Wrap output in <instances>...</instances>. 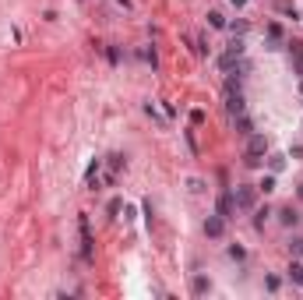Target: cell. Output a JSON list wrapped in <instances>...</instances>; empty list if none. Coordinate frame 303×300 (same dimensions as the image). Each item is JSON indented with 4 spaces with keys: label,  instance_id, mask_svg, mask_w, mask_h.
<instances>
[{
    "label": "cell",
    "instance_id": "obj_15",
    "mask_svg": "<svg viewBox=\"0 0 303 300\" xmlns=\"http://www.w3.org/2000/svg\"><path fill=\"white\" fill-rule=\"evenodd\" d=\"M229 28H233V35H247V28H250V21H247V18H236V21H233Z\"/></svg>",
    "mask_w": 303,
    "mask_h": 300
},
{
    "label": "cell",
    "instance_id": "obj_20",
    "mask_svg": "<svg viewBox=\"0 0 303 300\" xmlns=\"http://www.w3.org/2000/svg\"><path fill=\"white\" fill-rule=\"evenodd\" d=\"M289 251H293L296 258H303V237H296V240H289Z\"/></svg>",
    "mask_w": 303,
    "mask_h": 300
},
{
    "label": "cell",
    "instance_id": "obj_12",
    "mask_svg": "<svg viewBox=\"0 0 303 300\" xmlns=\"http://www.w3.org/2000/svg\"><path fill=\"white\" fill-rule=\"evenodd\" d=\"M289 279L303 290V265H300V261H293V265H289Z\"/></svg>",
    "mask_w": 303,
    "mask_h": 300
},
{
    "label": "cell",
    "instance_id": "obj_2",
    "mask_svg": "<svg viewBox=\"0 0 303 300\" xmlns=\"http://www.w3.org/2000/svg\"><path fill=\"white\" fill-rule=\"evenodd\" d=\"M240 60H243V35H236V39H233L229 46H226V53L219 57V67H222L226 74H229L233 67H240Z\"/></svg>",
    "mask_w": 303,
    "mask_h": 300
},
{
    "label": "cell",
    "instance_id": "obj_14",
    "mask_svg": "<svg viewBox=\"0 0 303 300\" xmlns=\"http://www.w3.org/2000/svg\"><path fill=\"white\" fill-rule=\"evenodd\" d=\"M275 187H279V184H275V173H272V177H264V180L257 184V191H264V195H272Z\"/></svg>",
    "mask_w": 303,
    "mask_h": 300
},
{
    "label": "cell",
    "instance_id": "obj_22",
    "mask_svg": "<svg viewBox=\"0 0 303 300\" xmlns=\"http://www.w3.org/2000/svg\"><path fill=\"white\" fill-rule=\"evenodd\" d=\"M289 53H293V57H296V53H303V43H300V39H293V43H289Z\"/></svg>",
    "mask_w": 303,
    "mask_h": 300
},
{
    "label": "cell",
    "instance_id": "obj_24",
    "mask_svg": "<svg viewBox=\"0 0 303 300\" xmlns=\"http://www.w3.org/2000/svg\"><path fill=\"white\" fill-rule=\"evenodd\" d=\"M296 195H300V201H303V184H296Z\"/></svg>",
    "mask_w": 303,
    "mask_h": 300
},
{
    "label": "cell",
    "instance_id": "obj_8",
    "mask_svg": "<svg viewBox=\"0 0 303 300\" xmlns=\"http://www.w3.org/2000/svg\"><path fill=\"white\" fill-rule=\"evenodd\" d=\"M219 215H222V219H233V215H236V201H233V195H222V198H219Z\"/></svg>",
    "mask_w": 303,
    "mask_h": 300
},
{
    "label": "cell",
    "instance_id": "obj_4",
    "mask_svg": "<svg viewBox=\"0 0 303 300\" xmlns=\"http://www.w3.org/2000/svg\"><path fill=\"white\" fill-rule=\"evenodd\" d=\"M78 230H81V258H85V261H92V258H95V251H92V230H88V215H85V212L78 215Z\"/></svg>",
    "mask_w": 303,
    "mask_h": 300
},
{
    "label": "cell",
    "instance_id": "obj_6",
    "mask_svg": "<svg viewBox=\"0 0 303 300\" xmlns=\"http://www.w3.org/2000/svg\"><path fill=\"white\" fill-rule=\"evenodd\" d=\"M243 106H247V102H243V96H240L236 89H233V92H226V109H229V117H240V113H243Z\"/></svg>",
    "mask_w": 303,
    "mask_h": 300
},
{
    "label": "cell",
    "instance_id": "obj_18",
    "mask_svg": "<svg viewBox=\"0 0 303 300\" xmlns=\"http://www.w3.org/2000/svg\"><path fill=\"white\" fill-rule=\"evenodd\" d=\"M268 39H272V43H279V39H282V25H279V21H272V25H268Z\"/></svg>",
    "mask_w": 303,
    "mask_h": 300
},
{
    "label": "cell",
    "instance_id": "obj_3",
    "mask_svg": "<svg viewBox=\"0 0 303 300\" xmlns=\"http://www.w3.org/2000/svg\"><path fill=\"white\" fill-rule=\"evenodd\" d=\"M233 201H236V208H240V212H250V208H254V201H257V187L240 184L236 191H233Z\"/></svg>",
    "mask_w": 303,
    "mask_h": 300
},
{
    "label": "cell",
    "instance_id": "obj_9",
    "mask_svg": "<svg viewBox=\"0 0 303 300\" xmlns=\"http://www.w3.org/2000/svg\"><path fill=\"white\" fill-rule=\"evenodd\" d=\"M191 293H194V297L212 293V279H208V276H194V279H191Z\"/></svg>",
    "mask_w": 303,
    "mask_h": 300
},
{
    "label": "cell",
    "instance_id": "obj_19",
    "mask_svg": "<svg viewBox=\"0 0 303 300\" xmlns=\"http://www.w3.org/2000/svg\"><path fill=\"white\" fill-rule=\"evenodd\" d=\"M229 258H233V261H243V258H247V251H243L240 244H233V247H229Z\"/></svg>",
    "mask_w": 303,
    "mask_h": 300
},
{
    "label": "cell",
    "instance_id": "obj_25",
    "mask_svg": "<svg viewBox=\"0 0 303 300\" xmlns=\"http://www.w3.org/2000/svg\"><path fill=\"white\" fill-rule=\"evenodd\" d=\"M300 96H303V78H300Z\"/></svg>",
    "mask_w": 303,
    "mask_h": 300
},
{
    "label": "cell",
    "instance_id": "obj_13",
    "mask_svg": "<svg viewBox=\"0 0 303 300\" xmlns=\"http://www.w3.org/2000/svg\"><path fill=\"white\" fill-rule=\"evenodd\" d=\"M208 25H212V28H226L229 21H226V14H222V11H208Z\"/></svg>",
    "mask_w": 303,
    "mask_h": 300
},
{
    "label": "cell",
    "instance_id": "obj_23",
    "mask_svg": "<svg viewBox=\"0 0 303 300\" xmlns=\"http://www.w3.org/2000/svg\"><path fill=\"white\" fill-rule=\"evenodd\" d=\"M229 4H233V7H243V4H247V0H229Z\"/></svg>",
    "mask_w": 303,
    "mask_h": 300
},
{
    "label": "cell",
    "instance_id": "obj_17",
    "mask_svg": "<svg viewBox=\"0 0 303 300\" xmlns=\"http://www.w3.org/2000/svg\"><path fill=\"white\" fill-rule=\"evenodd\" d=\"M268 215H272L268 208H257V215H254V226H257V230H264V222H268Z\"/></svg>",
    "mask_w": 303,
    "mask_h": 300
},
{
    "label": "cell",
    "instance_id": "obj_1",
    "mask_svg": "<svg viewBox=\"0 0 303 300\" xmlns=\"http://www.w3.org/2000/svg\"><path fill=\"white\" fill-rule=\"evenodd\" d=\"M264 152H268V138H264V134H247V148H243V163H247V166H257Z\"/></svg>",
    "mask_w": 303,
    "mask_h": 300
},
{
    "label": "cell",
    "instance_id": "obj_11",
    "mask_svg": "<svg viewBox=\"0 0 303 300\" xmlns=\"http://www.w3.org/2000/svg\"><path fill=\"white\" fill-rule=\"evenodd\" d=\"M279 222H282V226H296V222H300V212H296L293 205H286V208H279Z\"/></svg>",
    "mask_w": 303,
    "mask_h": 300
},
{
    "label": "cell",
    "instance_id": "obj_16",
    "mask_svg": "<svg viewBox=\"0 0 303 300\" xmlns=\"http://www.w3.org/2000/svg\"><path fill=\"white\" fill-rule=\"evenodd\" d=\"M268 170H272V173H282V170H286V156H272V159H268Z\"/></svg>",
    "mask_w": 303,
    "mask_h": 300
},
{
    "label": "cell",
    "instance_id": "obj_10",
    "mask_svg": "<svg viewBox=\"0 0 303 300\" xmlns=\"http://www.w3.org/2000/svg\"><path fill=\"white\" fill-rule=\"evenodd\" d=\"M233 124H236V134H240V138H247V134H254V120H250L247 113H240V117H233Z\"/></svg>",
    "mask_w": 303,
    "mask_h": 300
},
{
    "label": "cell",
    "instance_id": "obj_21",
    "mask_svg": "<svg viewBox=\"0 0 303 300\" xmlns=\"http://www.w3.org/2000/svg\"><path fill=\"white\" fill-rule=\"evenodd\" d=\"M293 71H296L300 78H303V53H296V57H293Z\"/></svg>",
    "mask_w": 303,
    "mask_h": 300
},
{
    "label": "cell",
    "instance_id": "obj_5",
    "mask_svg": "<svg viewBox=\"0 0 303 300\" xmlns=\"http://www.w3.org/2000/svg\"><path fill=\"white\" fill-rule=\"evenodd\" d=\"M222 233H226V219H222L219 212H215V215H208V219H205V237H212V240H219Z\"/></svg>",
    "mask_w": 303,
    "mask_h": 300
},
{
    "label": "cell",
    "instance_id": "obj_7",
    "mask_svg": "<svg viewBox=\"0 0 303 300\" xmlns=\"http://www.w3.org/2000/svg\"><path fill=\"white\" fill-rule=\"evenodd\" d=\"M106 163H109V170H106V184H117V173L124 170V156H109Z\"/></svg>",
    "mask_w": 303,
    "mask_h": 300
},
{
    "label": "cell",
    "instance_id": "obj_26",
    "mask_svg": "<svg viewBox=\"0 0 303 300\" xmlns=\"http://www.w3.org/2000/svg\"><path fill=\"white\" fill-rule=\"evenodd\" d=\"M124 4H127V0H124Z\"/></svg>",
    "mask_w": 303,
    "mask_h": 300
}]
</instances>
